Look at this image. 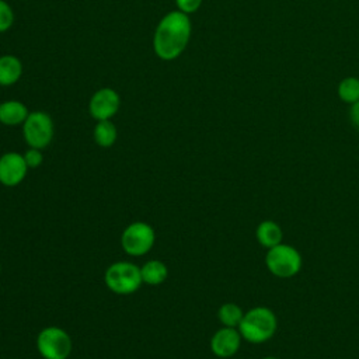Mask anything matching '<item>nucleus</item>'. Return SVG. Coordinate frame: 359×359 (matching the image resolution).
<instances>
[{
	"label": "nucleus",
	"mask_w": 359,
	"mask_h": 359,
	"mask_svg": "<svg viewBox=\"0 0 359 359\" xmlns=\"http://www.w3.org/2000/svg\"><path fill=\"white\" fill-rule=\"evenodd\" d=\"M189 15L174 10L167 13L157 24L153 35V50L161 60L177 59L187 48L191 38Z\"/></svg>",
	"instance_id": "nucleus-1"
},
{
	"label": "nucleus",
	"mask_w": 359,
	"mask_h": 359,
	"mask_svg": "<svg viewBox=\"0 0 359 359\" xmlns=\"http://www.w3.org/2000/svg\"><path fill=\"white\" fill-rule=\"evenodd\" d=\"M238 331L247 342L262 344L273 337L278 328L276 314L265 307L257 306L244 313L243 320L238 324Z\"/></svg>",
	"instance_id": "nucleus-2"
},
{
	"label": "nucleus",
	"mask_w": 359,
	"mask_h": 359,
	"mask_svg": "<svg viewBox=\"0 0 359 359\" xmlns=\"http://www.w3.org/2000/svg\"><path fill=\"white\" fill-rule=\"evenodd\" d=\"M104 282L116 294H130L143 283L140 268L129 261L111 264L104 273Z\"/></svg>",
	"instance_id": "nucleus-3"
},
{
	"label": "nucleus",
	"mask_w": 359,
	"mask_h": 359,
	"mask_svg": "<svg viewBox=\"0 0 359 359\" xmlns=\"http://www.w3.org/2000/svg\"><path fill=\"white\" fill-rule=\"evenodd\" d=\"M265 265L273 276L286 279L300 272L303 258L294 247L280 243L268 250L265 255Z\"/></svg>",
	"instance_id": "nucleus-4"
},
{
	"label": "nucleus",
	"mask_w": 359,
	"mask_h": 359,
	"mask_svg": "<svg viewBox=\"0 0 359 359\" xmlns=\"http://www.w3.org/2000/svg\"><path fill=\"white\" fill-rule=\"evenodd\" d=\"M36 349L43 359H67L73 349L70 335L60 327H45L36 337Z\"/></svg>",
	"instance_id": "nucleus-5"
},
{
	"label": "nucleus",
	"mask_w": 359,
	"mask_h": 359,
	"mask_svg": "<svg viewBox=\"0 0 359 359\" xmlns=\"http://www.w3.org/2000/svg\"><path fill=\"white\" fill-rule=\"evenodd\" d=\"M154 229L146 222H133L126 226L121 236V245L130 257H142L154 245Z\"/></svg>",
	"instance_id": "nucleus-6"
},
{
	"label": "nucleus",
	"mask_w": 359,
	"mask_h": 359,
	"mask_svg": "<svg viewBox=\"0 0 359 359\" xmlns=\"http://www.w3.org/2000/svg\"><path fill=\"white\" fill-rule=\"evenodd\" d=\"M53 121L43 111H32L22 123V136L29 147L45 149L53 139Z\"/></svg>",
	"instance_id": "nucleus-7"
},
{
	"label": "nucleus",
	"mask_w": 359,
	"mask_h": 359,
	"mask_svg": "<svg viewBox=\"0 0 359 359\" xmlns=\"http://www.w3.org/2000/svg\"><path fill=\"white\" fill-rule=\"evenodd\" d=\"M121 107L119 94L109 87L97 90L88 102V112L95 121H107L116 115Z\"/></svg>",
	"instance_id": "nucleus-8"
},
{
	"label": "nucleus",
	"mask_w": 359,
	"mask_h": 359,
	"mask_svg": "<svg viewBox=\"0 0 359 359\" xmlns=\"http://www.w3.org/2000/svg\"><path fill=\"white\" fill-rule=\"evenodd\" d=\"M28 165L24 156L17 151L4 153L0 157V184L4 187H17L27 175Z\"/></svg>",
	"instance_id": "nucleus-9"
},
{
	"label": "nucleus",
	"mask_w": 359,
	"mask_h": 359,
	"mask_svg": "<svg viewBox=\"0 0 359 359\" xmlns=\"http://www.w3.org/2000/svg\"><path fill=\"white\" fill-rule=\"evenodd\" d=\"M241 334L238 328L222 327L210 338V349L217 358H231L241 345Z\"/></svg>",
	"instance_id": "nucleus-10"
},
{
	"label": "nucleus",
	"mask_w": 359,
	"mask_h": 359,
	"mask_svg": "<svg viewBox=\"0 0 359 359\" xmlns=\"http://www.w3.org/2000/svg\"><path fill=\"white\" fill-rule=\"evenodd\" d=\"M29 111L27 105L17 100H7L0 102V123L6 126L22 125Z\"/></svg>",
	"instance_id": "nucleus-11"
},
{
	"label": "nucleus",
	"mask_w": 359,
	"mask_h": 359,
	"mask_svg": "<svg viewBox=\"0 0 359 359\" xmlns=\"http://www.w3.org/2000/svg\"><path fill=\"white\" fill-rule=\"evenodd\" d=\"M255 237L258 243L265 248H272L282 243L283 231L282 227L273 220H262L255 229Z\"/></svg>",
	"instance_id": "nucleus-12"
},
{
	"label": "nucleus",
	"mask_w": 359,
	"mask_h": 359,
	"mask_svg": "<svg viewBox=\"0 0 359 359\" xmlns=\"http://www.w3.org/2000/svg\"><path fill=\"white\" fill-rule=\"evenodd\" d=\"M22 74V63L14 55L0 56V86L8 87L15 84Z\"/></svg>",
	"instance_id": "nucleus-13"
},
{
	"label": "nucleus",
	"mask_w": 359,
	"mask_h": 359,
	"mask_svg": "<svg viewBox=\"0 0 359 359\" xmlns=\"http://www.w3.org/2000/svg\"><path fill=\"white\" fill-rule=\"evenodd\" d=\"M140 273H142V280L143 283L156 286L163 283L167 279L168 275V269L165 266V264L160 259H150L147 262H144L140 268Z\"/></svg>",
	"instance_id": "nucleus-14"
},
{
	"label": "nucleus",
	"mask_w": 359,
	"mask_h": 359,
	"mask_svg": "<svg viewBox=\"0 0 359 359\" xmlns=\"http://www.w3.org/2000/svg\"><path fill=\"white\" fill-rule=\"evenodd\" d=\"M94 140L101 147H111L118 137V129L111 119L107 121H97L93 132Z\"/></svg>",
	"instance_id": "nucleus-15"
},
{
	"label": "nucleus",
	"mask_w": 359,
	"mask_h": 359,
	"mask_svg": "<svg viewBox=\"0 0 359 359\" xmlns=\"http://www.w3.org/2000/svg\"><path fill=\"white\" fill-rule=\"evenodd\" d=\"M243 310L238 304L236 303H224L219 307L217 317L219 321L223 324V327H233L237 328L240 321L243 320Z\"/></svg>",
	"instance_id": "nucleus-16"
},
{
	"label": "nucleus",
	"mask_w": 359,
	"mask_h": 359,
	"mask_svg": "<svg viewBox=\"0 0 359 359\" xmlns=\"http://www.w3.org/2000/svg\"><path fill=\"white\" fill-rule=\"evenodd\" d=\"M338 95L344 102L353 104L359 100V79L346 77L338 86Z\"/></svg>",
	"instance_id": "nucleus-17"
},
{
	"label": "nucleus",
	"mask_w": 359,
	"mask_h": 359,
	"mask_svg": "<svg viewBox=\"0 0 359 359\" xmlns=\"http://www.w3.org/2000/svg\"><path fill=\"white\" fill-rule=\"evenodd\" d=\"M13 22H14V11L11 6L7 1L0 0V32H6L7 29H10Z\"/></svg>",
	"instance_id": "nucleus-18"
},
{
	"label": "nucleus",
	"mask_w": 359,
	"mask_h": 359,
	"mask_svg": "<svg viewBox=\"0 0 359 359\" xmlns=\"http://www.w3.org/2000/svg\"><path fill=\"white\" fill-rule=\"evenodd\" d=\"M24 160L28 165V168H36L42 164L43 161V156H42V151L41 149H35V147H29L24 154Z\"/></svg>",
	"instance_id": "nucleus-19"
},
{
	"label": "nucleus",
	"mask_w": 359,
	"mask_h": 359,
	"mask_svg": "<svg viewBox=\"0 0 359 359\" xmlns=\"http://www.w3.org/2000/svg\"><path fill=\"white\" fill-rule=\"evenodd\" d=\"M175 4H177V10L189 15L201 7L202 0H175Z\"/></svg>",
	"instance_id": "nucleus-20"
},
{
	"label": "nucleus",
	"mask_w": 359,
	"mask_h": 359,
	"mask_svg": "<svg viewBox=\"0 0 359 359\" xmlns=\"http://www.w3.org/2000/svg\"><path fill=\"white\" fill-rule=\"evenodd\" d=\"M349 118H351V122L353 123V126L356 129H359V100L352 104L351 111H349Z\"/></svg>",
	"instance_id": "nucleus-21"
},
{
	"label": "nucleus",
	"mask_w": 359,
	"mask_h": 359,
	"mask_svg": "<svg viewBox=\"0 0 359 359\" xmlns=\"http://www.w3.org/2000/svg\"><path fill=\"white\" fill-rule=\"evenodd\" d=\"M262 359H280V358H276V356H265Z\"/></svg>",
	"instance_id": "nucleus-22"
},
{
	"label": "nucleus",
	"mask_w": 359,
	"mask_h": 359,
	"mask_svg": "<svg viewBox=\"0 0 359 359\" xmlns=\"http://www.w3.org/2000/svg\"><path fill=\"white\" fill-rule=\"evenodd\" d=\"M0 269H1V268H0Z\"/></svg>",
	"instance_id": "nucleus-23"
}]
</instances>
